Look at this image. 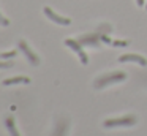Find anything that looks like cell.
I'll use <instances>...</instances> for the list:
<instances>
[{
  "label": "cell",
  "mask_w": 147,
  "mask_h": 136,
  "mask_svg": "<svg viewBox=\"0 0 147 136\" xmlns=\"http://www.w3.org/2000/svg\"><path fill=\"white\" fill-rule=\"evenodd\" d=\"M125 78H127V74H125L123 71H114V73H108V74H103V76H100V78L95 81V84H93V87H95V89H103V87H106V85H111V84H115V82H120V81H123Z\"/></svg>",
  "instance_id": "obj_1"
},
{
  "label": "cell",
  "mask_w": 147,
  "mask_h": 136,
  "mask_svg": "<svg viewBox=\"0 0 147 136\" xmlns=\"http://www.w3.org/2000/svg\"><path fill=\"white\" fill-rule=\"evenodd\" d=\"M136 123L134 116H125V117H117V119H108L103 122V127L106 128H114V127H131Z\"/></svg>",
  "instance_id": "obj_2"
},
{
  "label": "cell",
  "mask_w": 147,
  "mask_h": 136,
  "mask_svg": "<svg viewBox=\"0 0 147 136\" xmlns=\"http://www.w3.org/2000/svg\"><path fill=\"white\" fill-rule=\"evenodd\" d=\"M65 44H67L70 49H73L74 52L79 55V59H81V62L84 63V65H87L89 63V57H87V54L84 52V49H82V46H81V43L79 41H76V40H71V38H67L65 40Z\"/></svg>",
  "instance_id": "obj_3"
},
{
  "label": "cell",
  "mask_w": 147,
  "mask_h": 136,
  "mask_svg": "<svg viewBox=\"0 0 147 136\" xmlns=\"http://www.w3.org/2000/svg\"><path fill=\"white\" fill-rule=\"evenodd\" d=\"M18 44H19V49L22 51L24 54H26L27 60H29V62L32 63V65H35V66H36V65H40V57L36 55V54L33 52L32 49H30V47H29V44H27L26 41H24V40H21Z\"/></svg>",
  "instance_id": "obj_4"
},
{
  "label": "cell",
  "mask_w": 147,
  "mask_h": 136,
  "mask_svg": "<svg viewBox=\"0 0 147 136\" xmlns=\"http://www.w3.org/2000/svg\"><path fill=\"white\" fill-rule=\"evenodd\" d=\"M45 14L48 16V18L51 19L52 22H55V24H60V25H70V24H71V21H70L68 18H62V16L55 14V13L52 11L49 6H46V8H45Z\"/></svg>",
  "instance_id": "obj_5"
},
{
  "label": "cell",
  "mask_w": 147,
  "mask_h": 136,
  "mask_svg": "<svg viewBox=\"0 0 147 136\" xmlns=\"http://www.w3.org/2000/svg\"><path fill=\"white\" fill-rule=\"evenodd\" d=\"M119 62H136L142 66L147 65V60L142 55H139V54H123V55L119 57Z\"/></svg>",
  "instance_id": "obj_6"
},
{
  "label": "cell",
  "mask_w": 147,
  "mask_h": 136,
  "mask_svg": "<svg viewBox=\"0 0 147 136\" xmlns=\"http://www.w3.org/2000/svg\"><path fill=\"white\" fill-rule=\"evenodd\" d=\"M30 78L27 76H16V78H10V79H5L3 85H13V84H29Z\"/></svg>",
  "instance_id": "obj_7"
},
{
  "label": "cell",
  "mask_w": 147,
  "mask_h": 136,
  "mask_svg": "<svg viewBox=\"0 0 147 136\" xmlns=\"http://www.w3.org/2000/svg\"><path fill=\"white\" fill-rule=\"evenodd\" d=\"M5 125H7V128H8V131H10L11 136H21L19 131H18V128H16V125H14V120H13L11 116H8L7 119H5Z\"/></svg>",
  "instance_id": "obj_8"
},
{
  "label": "cell",
  "mask_w": 147,
  "mask_h": 136,
  "mask_svg": "<svg viewBox=\"0 0 147 136\" xmlns=\"http://www.w3.org/2000/svg\"><path fill=\"white\" fill-rule=\"evenodd\" d=\"M67 128H68V123L65 120H60L55 127V131H54V136H65L67 135Z\"/></svg>",
  "instance_id": "obj_9"
},
{
  "label": "cell",
  "mask_w": 147,
  "mask_h": 136,
  "mask_svg": "<svg viewBox=\"0 0 147 136\" xmlns=\"http://www.w3.org/2000/svg\"><path fill=\"white\" fill-rule=\"evenodd\" d=\"M79 43L82 44V43H87V44H95V46H98V40H96V37H93V35H89V37H82L79 40Z\"/></svg>",
  "instance_id": "obj_10"
},
{
  "label": "cell",
  "mask_w": 147,
  "mask_h": 136,
  "mask_svg": "<svg viewBox=\"0 0 147 136\" xmlns=\"http://www.w3.org/2000/svg\"><path fill=\"white\" fill-rule=\"evenodd\" d=\"M16 51H10V52H0V59H13L16 55Z\"/></svg>",
  "instance_id": "obj_11"
},
{
  "label": "cell",
  "mask_w": 147,
  "mask_h": 136,
  "mask_svg": "<svg viewBox=\"0 0 147 136\" xmlns=\"http://www.w3.org/2000/svg\"><path fill=\"white\" fill-rule=\"evenodd\" d=\"M13 65H14V63L11 62V60H8V62H2V60H0V68H5V70H7V68H13Z\"/></svg>",
  "instance_id": "obj_12"
},
{
  "label": "cell",
  "mask_w": 147,
  "mask_h": 136,
  "mask_svg": "<svg viewBox=\"0 0 147 136\" xmlns=\"http://www.w3.org/2000/svg\"><path fill=\"white\" fill-rule=\"evenodd\" d=\"M111 44L122 47V46H128V41H119V40H115V41H111Z\"/></svg>",
  "instance_id": "obj_13"
},
{
  "label": "cell",
  "mask_w": 147,
  "mask_h": 136,
  "mask_svg": "<svg viewBox=\"0 0 147 136\" xmlns=\"http://www.w3.org/2000/svg\"><path fill=\"white\" fill-rule=\"evenodd\" d=\"M8 24H10V21H8L5 16H2V13H0V25H5V27H7Z\"/></svg>",
  "instance_id": "obj_14"
},
{
  "label": "cell",
  "mask_w": 147,
  "mask_h": 136,
  "mask_svg": "<svg viewBox=\"0 0 147 136\" xmlns=\"http://www.w3.org/2000/svg\"><path fill=\"white\" fill-rule=\"evenodd\" d=\"M136 3H138L139 6H144V0H136Z\"/></svg>",
  "instance_id": "obj_15"
},
{
  "label": "cell",
  "mask_w": 147,
  "mask_h": 136,
  "mask_svg": "<svg viewBox=\"0 0 147 136\" xmlns=\"http://www.w3.org/2000/svg\"><path fill=\"white\" fill-rule=\"evenodd\" d=\"M146 9H147V5H146Z\"/></svg>",
  "instance_id": "obj_16"
}]
</instances>
